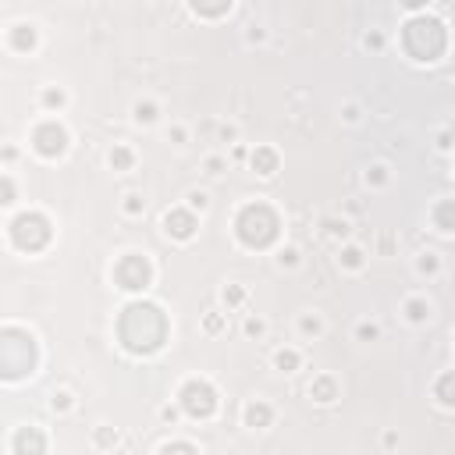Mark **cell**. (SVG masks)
Listing matches in <instances>:
<instances>
[{"mask_svg":"<svg viewBox=\"0 0 455 455\" xmlns=\"http://www.w3.org/2000/svg\"><path fill=\"white\" fill-rule=\"evenodd\" d=\"M274 363H278V370H295V366H299V356H295V352H278Z\"/></svg>","mask_w":455,"mask_h":455,"instance_id":"cell-20","label":"cell"},{"mask_svg":"<svg viewBox=\"0 0 455 455\" xmlns=\"http://www.w3.org/2000/svg\"><path fill=\"white\" fill-rule=\"evenodd\" d=\"M434 395L441 405H455V370L452 373H441L438 385H434Z\"/></svg>","mask_w":455,"mask_h":455,"instance_id":"cell-12","label":"cell"},{"mask_svg":"<svg viewBox=\"0 0 455 455\" xmlns=\"http://www.w3.org/2000/svg\"><path fill=\"white\" fill-rule=\"evenodd\" d=\"M118 334L128 352H139V356L157 352L167 338V317L154 302H132L118 320Z\"/></svg>","mask_w":455,"mask_h":455,"instance_id":"cell-1","label":"cell"},{"mask_svg":"<svg viewBox=\"0 0 455 455\" xmlns=\"http://www.w3.org/2000/svg\"><path fill=\"white\" fill-rule=\"evenodd\" d=\"M253 167L260 174H274L278 171V154H274V149H256V154H253Z\"/></svg>","mask_w":455,"mask_h":455,"instance_id":"cell-13","label":"cell"},{"mask_svg":"<svg viewBox=\"0 0 455 455\" xmlns=\"http://www.w3.org/2000/svg\"><path fill=\"white\" fill-rule=\"evenodd\" d=\"M405 313H409V320H416V324H424V320L431 317V306H427L424 299H409V302H405Z\"/></svg>","mask_w":455,"mask_h":455,"instance_id":"cell-17","label":"cell"},{"mask_svg":"<svg viewBox=\"0 0 455 455\" xmlns=\"http://www.w3.org/2000/svg\"><path fill=\"white\" fill-rule=\"evenodd\" d=\"M402 4H405L409 11H416V8H424V4H427V0H402Z\"/></svg>","mask_w":455,"mask_h":455,"instance_id":"cell-34","label":"cell"},{"mask_svg":"<svg viewBox=\"0 0 455 455\" xmlns=\"http://www.w3.org/2000/svg\"><path fill=\"white\" fill-rule=\"evenodd\" d=\"M25 448H32V452H43L47 448V441L36 434V431H22L18 438H15V452H25Z\"/></svg>","mask_w":455,"mask_h":455,"instance_id":"cell-15","label":"cell"},{"mask_svg":"<svg viewBox=\"0 0 455 455\" xmlns=\"http://www.w3.org/2000/svg\"><path fill=\"white\" fill-rule=\"evenodd\" d=\"M11 43H15L18 50H32V47H36V32H32V25H18V29L11 32Z\"/></svg>","mask_w":455,"mask_h":455,"instance_id":"cell-16","label":"cell"},{"mask_svg":"<svg viewBox=\"0 0 455 455\" xmlns=\"http://www.w3.org/2000/svg\"><path fill=\"white\" fill-rule=\"evenodd\" d=\"M246 424H249V427H267V424H271V409L263 405V402H253V405L246 409Z\"/></svg>","mask_w":455,"mask_h":455,"instance_id":"cell-14","label":"cell"},{"mask_svg":"<svg viewBox=\"0 0 455 455\" xmlns=\"http://www.w3.org/2000/svg\"><path fill=\"white\" fill-rule=\"evenodd\" d=\"M114 278H118V285L128 288V292H142V288L149 285V278H154V271H149V260H146V256H135V253H132V256L118 260Z\"/></svg>","mask_w":455,"mask_h":455,"instance_id":"cell-6","label":"cell"},{"mask_svg":"<svg viewBox=\"0 0 455 455\" xmlns=\"http://www.w3.org/2000/svg\"><path fill=\"white\" fill-rule=\"evenodd\" d=\"M420 271H424V274L438 271V256H434V253H424V256H420Z\"/></svg>","mask_w":455,"mask_h":455,"instance_id":"cell-23","label":"cell"},{"mask_svg":"<svg viewBox=\"0 0 455 455\" xmlns=\"http://www.w3.org/2000/svg\"><path fill=\"white\" fill-rule=\"evenodd\" d=\"M235 232L249 249H267L278 239V214L267 203H249L235 217Z\"/></svg>","mask_w":455,"mask_h":455,"instance_id":"cell-3","label":"cell"},{"mask_svg":"<svg viewBox=\"0 0 455 455\" xmlns=\"http://www.w3.org/2000/svg\"><path fill=\"white\" fill-rule=\"evenodd\" d=\"M54 409H68V395H54Z\"/></svg>","mask_w":455,"mask_h":455,"instance_id":"cell-33","label":"cell"},{"mask_svg":"<svg viewBox=\"0 0 455 455\" xmlns=\"http://www.w3.org/2000/svg\"><path fill=\"white\" fill-rule=\"evenodd\" d=\"M181 409L188 416H200V420H203V416H210L217 409V391L207 381H188L181 388Z\"/></svg>","mask_w":455,"mask_h":455,"instance_id":"cell-7","label":"cell"},{"mask_svg":"<svg viewBox=\"0 0 455 455\" xmlns=\"http://www.w3.org/2000/svg\"><path fill=\"white\" fill-rule=\"evenodd\" d=\"M32 146H36V154H43V157H61L64 146H68V132L57 121H43L32 132Z\"/></svg>","mask_w":455,"mask_h":455,"instance_id":"cell-8","label":"cell"},{"mask_svg":"<svg viewBox=\"0 0 455 455\" xmlns=\"http://www.w3.org/2000/svg\"><path fill=\"white\" fill-rule=\"evenodd\" d=\"M302 331H306V334H317V331H320V320L306 317V320H302Z\"/></svg>","mask_w":455,"mask_h":455,"instance_id":"cell-26","label":"cell"},{"mask_svg":"<svg viewBox=\"0 0 455 455\" xmlns=\"http://www.w3.org/2000/svg\"><path fill=\"white\" fill-rule=\"evenodd\" d=\"M341 260H345V267H359L363 253H359V249H345V253H341Z\"/></svg>","mask_w":455,"mask_h":455,"instance_id":"cell-22","label":"cell"},{"mask_svg":"<svg viewBox=\"0 0 455 455\" xmlns=\"http://www.w3.org/2000/svg\"><path fill=\"white\" fill-rule=\"evenodd\" d=\"M110 164L118 167V171H125V167H132V154H128L125 146H114L110 149Z\"/></svg>","mask_w":455,"mask_h":455,"instance_id":"cell-19","label":"cell"},{"mask_svg":"<svg viewBox=\"0 0 455 455\" xmlns=\"http://www.w3.org/2000/svg\"><path fill=\"white\" fill-rule=\"evenodd\" d=\"M310 395H313L317 402H331V398H334V381H331V377H320V381H313Z\"/></svg>","mask_w":455,"mask_h":455,"instance_id":"cell-18","label":"cell"},{"mask_svg":"<svg viewBox=\"0 0 455 455\" xmlns=\"http://www.w3.org/2000/svg\"><path fill=\"white\" fill-rule=\"evenodd\" d=\"M135 118H139V121H154V118H157V107H154V103H139V107H135Z\"/></svg>","mask_w":455,"mask_h":455,"instance_id":"cell-21","label":"cell"},{"mask_svg":"<svg viewBox=\"0 0 455 455\" xmlns=\"http://www.w3.org/2000/svg\"><path fill=\"white\" fill-rule=\"evenodd\" d=\"M359 338H377V327H373V324H363V327H359Z\"/></svg>","mask_w":455,"mask_h":455,"instance_id":"cell-28","label":"cell"},{"mask_svg":"<svg viewBox=\"0 0 455 455\" xmlns=\"http://www.w3.org/2000/svg\"><path fill=\"white\" fill-rule=\"evenodd\" d=\"M164 452H196L193 445H164Z\"/></svg>","mask_w":455,"mask_h":455,"instance_id":"cell-30","label":"cell"},{"mask_svg":"<svg viewBox=\"0 0 455 455\" xmlns=\"http://www.w3.org/2000/svg\"><path fill=\"white\" fill-rule=\"evenodd\" d=\"M246 331H249V334H260V331H263V324H260V320H249V324H246Z\"/></svg>","mask_w":455,"mask_h":455,"instance_id":"cell-32","label":"cell"},{"mask_svg":"<svg viewBox=\"0 0 455 455\" xmlns=\"http://www.w3.org/2000/svg\"><path fill=\"white\" fill-rule=\"evenodd\" d=\"M43 100H47V107H61V103H64V93H61V89H47Z\"/></svg>","mask_w":455,"mask_h":455,"instance_id":"cell-24","label":"cell"},{"mask_svg":"<svg viewBox=\"0 0 455 455\" xmlns=\"http://www.w3.org/2000/svg\"><path fill=\"white\" fill-rule=\"evenodd\" d=\"M188 4L203 18H221L224 11H232V0H188Z\"/></svg>","mask_w":455,"mask_h":455,"instance_id":"cell-10","label":"cell"},{"mask_svg":"<svg viewBox=\"0 0 455 455\" xmlns=\"http://www.w3.org/2000/svg\"><path fill=\"white\" fill-rule=\"evenodd\" d=\"M193 207H200V210H203V207H207V196H203V193H196V196H193Z\"/></svg>","mask_w":455,"mask_h":455,"instance_id":"cell-35","label":"cell"},{"mask_svg":"<svg viewBox=\"0 0 455 455\" xmlns=\"http://www.w3.org/2000/svg\"><path fill=\"white\" fill-rule=\"evenodd\" d=\"M434 224L441 232H455V200H441L434 207Z\"/></svg>","mask_w":455,"mask_h":455,"instance_id":"cell-11","label":"cell"},{"mask_svg":"<svg viewBox=\"0 0 455 455\" xmlns=\"http://www.w3.org/2000/svg\"><path fill=\"white\" fill-rule=\"evenodd\" d=\"M445 43H448V36H445V25L431 15H420V18H409L405 29H402V47L409 57L416 61H438L445 54Z\"/></svg>","mask_w":455,"mask_h":455,"instance_id":"cell-2","label":"cell"},{"mask_svg":"<svg viewBox=\"0 0 455 455\" xmlns=\"http://www.w3.org/2000/svg\"><path fill=\"white\" fill-rule=\"evenodd\" d=\"M0 366H4L8 381H18V377L32 373V366H36V341H32L29 331L4 327V341H0Z\"/></svg>","mask_w":455,"mask_h":455,"instance_id":"cell-4","label":"cell"},{"mask_svg":"<svg viewBox=\"0 0 455 455\" xmlns=\"http://www.w3.org/2000/svg\"><path fill=\"white\" fill-rule=\"evenodd\" d=\"M50 221L43 214H22L11 221V242L25 253H36V249H43L50 242Z\"/></svg>","mask_w":455,"mask_h":455,"instance_id":"cell-5","label":"cell"},{"mask_svg":"<svg viewBox=\"0 0 455 455\" xmlns=\"http://www.w3.org/2000/svg\"><path fill=\"white\" fill-rule=\"evenodd\" d=\"M327 232H331V235H345L349 224H345V221H341V224H338V221H327Z\"/></svg>","mask_w":455,"mask_h":455,"instance_id":"cell-25","label":"cell"},{"mask_svg":"<svg viewBox=\"0 0 455 455\" xmlns=\"http://www.w3.org/2000/svg\"><path fill=\"white\" fill-rule=\"evenodd\" d=\"M224 299H228V302H239V299H242V288H228Z\"/></svg>","mask_w":455,"mask_h":455,"instance_id":"cell-29","label":"cell"},{"mask_svg":"<svg viewBox=\"0 0 455 455\" xmlns=\"http://www.w3.org/2000/svg\"><path fill=\"white\" fill-rule=\"evenodd\" d=\"M4 203H15V185H11V178H4Z\"/></svg>","mask_w":455,"mask_h":455,"instance_id":"cell-27","label":"cell"},{"mask_svg":"<svg viewBox=\"0 0 455 455\" xmlns=\"http://www.w3.org/2000/svg\"><path fill=\"white\" fill-rule=\"evenodd\" d=\"M125 207H128V214H139V210H142V207H139V200H135V196H128V203H125Z\"/></svg>","mask_w":455,"mask_h":455,"instance_id":"cell-31","label":"cell"},{"mask_svg":"<svg viewBox=\"0 0 455 455\" xmlns=\"http://www.w3.org/2000/svg\"><path fill=\"white\" fill-rule=\"evenodd\" d=\"M164 224H167V235H174V239H193V232H196V217L188 210H171L164 217Z\"/></svg>","mask_w":455,"mask_h":455,"instance_id":"cell-9","label":"cell"}]
</instances>
